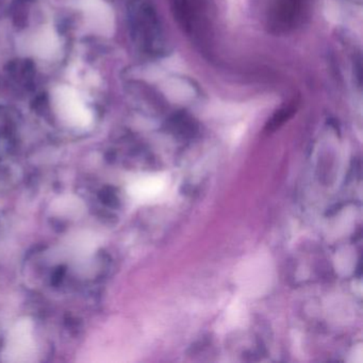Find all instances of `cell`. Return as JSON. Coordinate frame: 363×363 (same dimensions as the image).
I'll list each match as a JSON object with an SVG mask.
<instances>
[{
	"instance_id": "6da1fadb",
	"label": "cell",
	"mask_w": 363,
	"mask_h": 363,
	"mask_svg": "<svg viewBox=\"0 0 363 363\" xmlns=\"http://www.w3.org/2000/svg\"><path fill=\"white\" fill-rule=\"evenodd\" d=\"M52 103L57 114L69 126L86 128L92 123V112L73 88L62 86L55 89Z\"/></svg>"
},
{
	"instance_id": "7a4b0ae2",
	"label": "cell",
	"mask_w": 363,
	"mask_h": 363,
	"mask_svg": "<svg viewBox=\"0 0 363 363\" xmlns=\"http://www.w3.org/2000/svg\"><path fill=\"white\" fill-rule=\"evenodd\" d=\"M307 9V0H272L267 24L274 35H284L298 27Z\"/></svg>"
},
{
	"instance_id": "3957f363",
	"label": "cell",
	"mask_w": 363,
	"mask_h": 363,
	"mask_svg": "<svg viewBox=\"0 0 363 363\" xmlns=\"http://www.w3.org/2000/svg\"><path fill=\"white\" fill-rule=\"evenodd\" d=\"M33 331V322L29 318H23L14 325L4 350L5 360L13 362L26 361L35 354V344Z\"/></svg>"
},
{
	"instance_id": "277c9868",
	"label": "cell",
	"mask_w": 363,
	"mask_h": 363,
	"mask_svg": "<svg viewBox=\"0 0 363 363\" xmlns=\"http://www.w3.org/2000/svg\"><path fill=\"white\" fill-rule=\"evenodd\" d=\"M82 7L89 25L97 33H105L110 14L103 0H82Z\"/></svg>"
},
{
	"instance_id": "5b68a950",
	"label": "cell",
	"mask_w": 363,
	"mask_h": 363,
	"mask_svg": "<svg viewBox=\"0 0 363 363\" xmlns=\"http://www.w3.org/2000/svg\"><path fill=\"white\" fill-rule=\"evenodd\" d=\"M199 0H172V9L179 26L186 33L194 31L199 11Z\"/></svg>"
},
{
	"instance_id": "8992f818",
	"label": "cell",
	"mask_w": 363,
	"mask_h": 363,
	"mask_svg": "<svg viewBox=\"0 0 363 363\" xmlns=\"http://www.w3.org/2000/svg\"><path fill=\"white\" fill-rule=\"evenodd\" d=\"M33 50L38 56L42 58H48L56 54L59 48V41L57 35L52 29H44L39 35H35L33 42Z\"/></svg>"
},
{
	"instance_id": "52a82bcc",
	"label": "cell",
	"mask_w": 363,
	"mask_h": 363,
	"mask_svg": "<svg viewBox=\"0 0 363 363\" xmlns=\"http://www.w3.org/2000/svg\"><path fill=\"white\" fill-rule=\"evenodd\" d=\"M297 106H298V103L294 99V101H290L288 105H284V107L277 110L274 113V116L269 118V122H267L265 130L271 133V131L279 128L284 123L288 122V120H290L294 116L295 112H296Z\"/></svg>"
}]
</instances>
